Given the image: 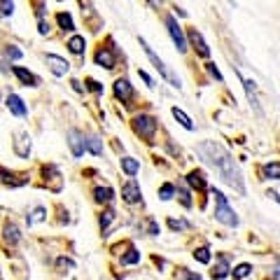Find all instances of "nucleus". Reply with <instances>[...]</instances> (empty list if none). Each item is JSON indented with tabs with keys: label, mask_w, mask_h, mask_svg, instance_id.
<instances>
[{
	"label": "nucleus",
	"mask_w": 280,
	"mask_h": 280,
	"mask_svg": "<svg viewBox=\"0 0 280 280\" xmlns=\"http://www.w3.org/2000/svg\"><path fill=\"white\" fill-rule=\"evenodd\" d=\"M196 152L201 154V159H205L210 166H215L220 171V175L224 178V182H227L229 187H234L241 196H245V185H243L241 171H238V166L234 164L231 154H229L222 145H217L215 140H208V143L198 145Z\"/></svg>",
	"instance_id": "obj_1"
},
{
	"label": "nucleus",
	"mask_w": 280,
	"mask_h": 280,
	"mask_svg": "<svg viewBox=\"0 0 280 280\" xmlns=\"http://www.w3.org/2000/svg\"><path fill=\"white\" fill-rule=\"evenodd\" d=\"M212 196H215V220L227 224V227H238V217L236 212L229 208L227 196L222 194L220 189H212Z\"/></svg>",
	"instance_id": "obj_2"
},
{
	"label": "nucleus",
	"mask_w": 280,
	"mask_h": 280,
	"mask_svg": "<svg viewBox=\"0 0 280 280\" xmlns=\"http://www.w3.org/2000/svg\"><path fill=\"white\" fill-rule=\"evenodd\" d=\"M140 47L145 49V54H147V59H150L152 63H154V68H157V70L161 73V77H166V80H168L171 84H173V87H180V82H178V77H175L173 73H171V70H168L166 66H164V61H161L159 56H157V54L152 52V47H147V42H145V40H140Z\"/></svg>",
	"instance_id": "obj_3"
},
{
	"label": "nucleus",
	"mask_w": 280,
	"mask_h": 280,
	"mask_svg": "<svg viewBox=\"0 0 280 280\" xmlns=\"http://www.w3.org/2000/svg\"><path fill=\"white\" fill-rule=\"evenodd\" d=\"M133 129H136L138 136L152 140L154 133H157V121L152 119V117H147V114H138L136 119H133Z\"/></svg>",
	"instance_id": "obj_4"
},
{
	"label": "nucleus",
	"mask_w": 280,
	"mask_h": 280,
	"mask_svg": "<svg viewBox=\"0 0 280 280\" xmlns=\"http://www.w3.org/2000/svg\"><path fill=\"white\" fill-rule=\"evenodd\" d=\"M166 26H168V33H171L175 47H178V52H187V40H185V35H182V28L178 26L175 16H166Z\"/></svg>",
	"instance_id": "obj_5"
},
{
	"label": "nucleus",
	"mask_w": 280,
	"mask_h": 280,
	"mask_svg": "<svg viewBox=\"0 0 280 280\" xmlns=\"http://www.w3.org/2000/svg\"><path fill=\"white\" fill-rule=\"evenodd\" d=\"M14 152L21 159H28L30 157V136L26 131H16L14 133Z\"/></svg>",
	"instance_id": "obj_6"
},
{
	"label": "nucleus",
	"mask_w": 280,
	"mask_h": 280,
	"mask_svg": "<svg viewBox=\"0 0 280 280\" xmlns=\"http://www.w3.org/2000/svg\"><path fill=\"white\" fill-rule=\"evenodd\" d=\"M121 198L126 203H138L140 201V185L136 180H129L124 187H121Z\"/></svg>",
	"instance_id": "obj_7"
},
{
	"label": "nucleus",
	"mask_w": 280,
	"mask_h": 280,
	"mask_svg": "<svg viewBox=\"0 0 280 280\" xmlns=\"http://www.w3.org/2000/svg\"><path fill=\"white\" fill-rule=\"evenodd\" d=\"M189 42H191V47L196 49L198 56H203V59H208V56H210V49H208V45H205L203 35H201V33H198L196 28H191V30H189Z\"/></svg>",
	"instance_id": "obj_8"
},
{
	"label": "nucleus",
	"mask_w": 280,
	"mask_h": 280,
	"mask_svg": "<svg viewBox=\"0 0 280 280\" xmlns=\"http://www.w3.org/2000/svg\"><path fill=\"white\" fill-rule=\"evenodd\" d=\"M47 63L52 66V73L54 75H66L70 70V63L66 59H61V56H56V54H47Z\"/></svg>",
	"instance_id": "obj_9"
},
{
	"label": "nucleus",
	"mask_w": 280,
	"mask_h": 280,
	"mask_svg": "<svg viewBox=\"0 0 280 280\" xmlns=\"http://www.w3.org/2000/svg\"><path fill=\"white\" fill-rule=\"evenodd\" d=\"M114 96L121 100V103H129L133 98V89H131L129 80H117L114 82Z\"/></svg>",
	"instance_id": "obj_10"
},
{
	"label": "nucleus",
	"mask_w": 280,
	"mask_h": 280,
	"mask_svg": "<svg viewBox=\"0 0 280 280\" xmlns=\"http://www.w3.org/2000/svg\"><path fill=\"white\" fill-rule=\"evenodd\" d=\"M241 82H243V89H245V93H248V100H250L252 110H255L257 114H262V105H259L257 91H255V82H252V80H243V77H241Z\"/></svg>",
	"instance_id": "obj_11"
},
{
	"label": "nucleus",
	"mask_w": 280,
	"mask_h": 280,
	"mask_svg": "<svg viewBox=\"0 0 280 280\" xmlns=\"http://www.w3.org/2000/svg\"><path fill=\"white\" fill-rule=\"evenodd\" d=\"M93 59H96V63H98V66H105L107 70H112L114 66H117V61H114V54H112V49H107V47H103V49H98Z\"/></svg>",
	"instance_id": "obj_12"
},
{
	"label": "nucleus",
	"mask_w": 280,
	"mask_h": 280,
	"mask_svg": "<svg viewBox=\"0 0 280 280\" xmlns=\"http://www.w3.org/2000/svg\"><path fill=\"white\" fill-rule=\"evenodd\" d=\"M7 107H9V112L16 114V117H26L28 114V107L23 105V100L16 93H9L7 96Z\"/></svg>",
	"instance_id": "obj_13"
},
{
	"label": "nucleus",
	"mask_w": 280,
	"mask_h": 280,
	"mask_svg": "<svg viewBox=\"0 0 280 280\" xmlns=\"http://www.w3.org/2000/svg\"><path fill=\"white\" fill-rule=\"evenodd\" d=\"M68 145H70V152H73V157H82V152H84V140H82V136H80L77 131H68Z\"/></svg>",
	"instance_id": "obj_14"
},
{
	"label": "nucleus",
	"mask_w": 280,
	"mask_h": 280,
	"mask_svg": "<svg viewBox=\"0 0 280 280\" xmlns=\"http://www.w3.org/2000/svg\"><path fill=\"white\" fill-rule=\"evenodd\" d=\"M14 75L19 77V80H21V84H26V87H38L40 84V80L35 75H33V73H30V70H26V68H21V66H14Z\"/></svg>",
	"instance_id": "obj_15"
},
{
	"label": "nucleus",
	"mask_w": 280,
	"mask_h": 280,
	"mask_svg": "<svg viewBox=\"0 0 280 280\" xmlns=\"http://www.w3.org/2000/svg\"><path fill=\"white\" fill-rule=\"evenodd\" d=\"M187 182H189L191 187H196L198 191H205V175H203V171H191L189 175H187Z\"/></svg>",
	"instance_id": "obj_16"
},
{
	"label": "nucleus",
	"mask_w": 280,
	"mask_h": 280,
	"mask_svg": "<svg viewBox=\"0 0 280 280\" xmlns=\"http://www.w3.org/2000/svg\"><path fill=\"white\" fill-rule=\"evenodd\" d=\"M84 150H89L91 154H96V157H100L103 154V140H100L98 136H91L84 140Z\"/></svg>",
	"instance_id": "obj_17"
},
{
	"label": "nucleus",
	"mask_w": 280,
	"mask_h": 280,
	"mask_svg": "<svg viewBox=\"0 0 280 280\" xmlns=\"http://www.w3.org/2000/svg\"><path fill=\"white\" fill-rule=\"evenodd\" d=\"M5 241H7L9 245H16V243L21 241V234H19V229H16L14 222H7V224H5Z\"/></svg>",
	"instance_id": "obj_18"
},
{
	"label": "nucleus",
	"mask_w": 280,
	"mask_h": 280,
	"mask_svg": "<svg viewBox=\"0 0 280 280\" xmlns=\"http://www.w3.org/2000/svg\"><path fill=\"white\" fill-rule=\"evenodd\" d=\"M121 171L129 175V178H133V175L140 171V164H138L136 159H131V157H124V159H121Z\"/></svg>",
	"instance_id": "obj_19"
},
{
	"label": "nucleus",
	"mask_w": 280,
	"mask_h": 280,
	"mask_svg": "<svg viewBox=\"0 0 280 280\" xmlns=\"http://www.w3.org/2000/svg\"><path fill=\"white\" fill-rule=\"evenodd\" d=\"M84 47H87V45H84L82 35H73V38L68 40V49L73 54H77V56H80V54H84Z\"/></svg>",
	"instance_id": "obj_20"
},
{
	"label": "nucleus",
	"mask_w": 280,
	"mask_h": 280,
	"mask_svg": "<svg viewBox=\"0 0 280 280\" xmlns=\"http://www.w3.org/2000/svg\"><path fill=\"white\" fill-rule=\"evenodd\" d=\"M56 21H59L61 30H75V23H73V16L68 12H59L56 14Z\"/></svg>",
	"instance_id": "obj_21"
},
{
	"label": "nucleus",
	"mask_w": 280,
	"mask_h": 280,
	"mask_svg": "<svg viewBox=\"0 0 280 280\" xmlns=\"http://www.w3.org/2000/svg\"><path fill=\"white\" fill-rule=\"evenodd\" d=\"M173 117L178 121H180V126L182 129H187V131H194V124H191V119L187 117V114L182 112V110H178V107H173Z\"/></svg>",
	"instance_id": "obj_22"
},
{
	"label": "nucleus",
	"mask_w": 280,
	"mask_h": 280,
	"mask_svg": "<svg viewBox=\"0 0 280 280\" xmlns=\"http://www.w3.org/2000/svg\"><path fill=\"white\" fill-rule=\"evenodd\" d=\"M262 173L269 178V180H280V164H266L262 168Z\"/></svg>",
	"instance_id": "obj_23"
},
{
	"label": "nucleus",
	"mask_w": 280,
	"mask_h": 280,
	"mask_svg": "<svg viewBox=\"0 0 280 280\" xmlns=\"http://www.w3.org/2000/svg\"><path fill=\"white\" fill-rule=\"evenodd\" d=\"M93 194H96V201H98V203H110V201H112V189H110V187H98Z\"/></svg>",
	"instance_id": "obj_24"
},
{
	"label": "nucleus",
	"mask_w": 280,
	"mask_h": 280,
	"mask_svg": "<svg viewBox=\"0 0 280 280\" xmlns=\"http://www.w3.org/2000/svg\"><path fill=\"white\" fill-rule=\"evenodd\" d=\"M229 276V264H227V259H222L220 264L215 266V271H212V278L215 280H224Z\"/></svg>",
	"instance_id": "obj_25"
},
{
	"label": "nucleus",
	"mask_w": 280,
	"mask_h": 280,
	"mask_svg": "<svg viewBox=\"0 0 280 280\" xmlns=\"http://www.w3.org/2000/svg\"><path fill=\"white\" fill-rule=\"evenodd\" d=\"M45 217H47V210H45V208H35V210L30 212V217H26V220H28V227H33L35 222H42Z\"/></svg>",
	"instance_id": "obj_26"
},
{
	"label": "nucleus",
	"mask_w": 280,
	"mask_h": 280,
	"mask_svg": "<svg viewBox=\"0 0 280 280\" xmlns=\"http://www.w3.org/2000/svg\"><path fill=\"white\" fill-rule=\"evenodd\" d=\"M250 273H252V266L250 264H238L234 269V278L241 280V278H245V276H250Z\"/></svg>",
	"instance_id": "obj_27"
},
{
	"label": "nucleus",
	"mask_w": 280,
	"mask_h": 280,
	"mask_svg": "<svg viewBox=\"0 0 280 280\" xmlns=\"http://www.w3.org/2000/svg\"><path fill=\"white\" fill-rule=\"evenodd\" d=\"M12 12H14V2L12 0H0V14L12 16Z\"/></svg>",
	"instance_id": "obj_28"
},
{
	"label": "nucleus",
	"mask_w": 280,
	"mask_h": 280,
	"mask_svg": "<svg viewBox=\"0 0 280 280\" xmlns=\"http://www.w3.org/2000/svg\"><path fill=\"white\" fill-rule=\"evenodd\" d=\"M136 262H140V252L138 250H129L121 257V264H136Z\"/></svg>",
	"instance_id": "obj_29"
},
{
	"label": "nucleus",
	"mask_w": 280,
	"mask_h": 280,
	"mask_svg": "<svg viewBox=\"0 0 280 280\" xmlns=\"http://www.w3.org/2000/svg\"><path fill=\"white\" fill-rule=\"evenodd\" d=\"M5 56H7V59H12V61H19L23 56V52H21V49H16L14 45H7V49H5Z\"/></svg>",
	"instance_id": "obj_30"
},
{
	"label": "nucleus",
	"mask_w": 280,
	"mask_h": 280,
	"mask_svg": "<svg viewBox=\"0 0 280 280\" xmlns=\"http://www.w3.org/2000/svg\"><path fill=\"white\" fill-rule=\"evenodd\" d=\"M194 257H196L198 262H203V264H208V262H210V250H208V248H198V250L194 252Z\"/></svg>",
	"instance_id": "obj_31"
},
{
	"label": "nucleus",
	"mask_w": 280,
	"mask_h": 280,
	"mask_svg": "<svg viewBox=\"0 0 280 280\" xmlns=\"http://www.w3.org/2000/svg\"><path fill=\"white\" fill-rule=\"evenodd\" d=\"M173 191H175V187H173V185H168V182H166V185H164V187H161V191H159V196H161V198H164V201H168V198L173 196Z\"/></svg>",
	"instance_id": "obj_32"
},
{
	"label": "nucleus",
	"mask_w": 280,
	"mask_h": 280,
	"mask_svg": "<svg viewBox=\"0 0 280 280\" xmlns=\"http://www.w3.org/2000/svg\"><path fill=\"white\" fill-rule=\"evenodd\" d=\"M114 220V210H105L103 212V217H100V227H103V231L107 229V224Z\"/></svg>",
	"instance_id": "obj_33"
},
{
	"label": "nucleus",
	"mask_w": 280,
	"mask_h": 280,
	"mask_svg": "<svg viewBox=\"0 0 280 280\" xmlns=\"http://www.w3.org/2000/svg\"><path fill=\"white\" fill-rule=\"evenodd\" d=\"M178 196H180L182 205H187V208L191 205V198H189V191H187V189H178Z\"/></svg>",
	"instance_id": "obj_34"
},
{
	"label": "nucleus",
	"mask_w": 280,
	"mask_h": 280,
	"mask_svg": "<svg viewBox=\"0 0 280 280\" xmlns=\"http://www.w3.org/2000/svg\"><path fill=\"white\" fill-rule=\"evenodd\" d=\"M205 68H208V73H210V75L215 77L217 82H222V73H220V70H217V66H215V63H208Z\"/></svg>",
	"instance_id": "obj_35"
},
{
	"label": "nucleus",
	"mask_w": 280,
	"mask_h": 280,
	"mask_svg": "<svg viewBox=\"0 0 280 280\" xmlns=\"http://www.w3.org/2000/svg\"><path fill=\"white\" fill-rule=\"evenodd\" d=\"M168 227L173 229V231H180V229H185L187 224H185V222H180V220H168Z\"/></svg>",
	"instance_id": "obj_36"
},
{
	"label": "nucleus",
	"mask_w": 280,
	"mask_h": 280,
	"mask_svg": "<svg viewBox=\"0 0 280 280\" xmlns=\"http://www.w3.org/2000/svg\"><path fill=\"white\" fill-rule=\"evenodd\" d=\"M56 264H59L61 269H73V266H75V262H73V259H66V257H61L59 262H56Z\"/></svg>",
	"instance_id": "obj_37"
},
{
	"label": "nucleus",
	"mask_w": 280,
	"mask_h": 280,
	"mask_svg": "<svg viewBox=\"0 0 280 280\" xmlns=\"http://www.w3.org/2000/svg\"><path fill=\"white\" fill-rule=\"evenodd\" d=\"M38 30H40V35H49V23L45 21V19H40V26H38Z\"/></svg>",
	"instance_id": "obj_38"
},
{
	"label": "nucleus",
	"mask_w": 280,
	"mask_h": 280,
	"mask_svg": "<svg viewBox=\"0 0 280 280\" xmlns=\"http://www.w3.org/2000/svg\"><path fill=\"white\" fill-rule=\"evenodd\" d=\"M87 84H89V89H91V91H96V93H100V91H103L100 82H96V80H87Z\"/></svg>",
	"instance_id": "obj_39"
},
{
	"label": "nucleus",
	"mask_w": 280,
	"mask_h": 280,
	"mask_svg": "<svg viewBox=\"0 0 280 280\" xmlns=\"http://www.w3.org/2000/svg\"><path fill=\"white\" fill-rule=\"evenodd\" d=\"M140 77H143L145 82H147V84H150V87H152V77L147 75V73H145V70H140Z\"/></svg>",
	"instance_id": "obj_40"
},
{
	"label": "nucleus",
	"mask_w": 280,
	"mask_h": 280,
	"mask_svg": "<svg viewBox=\"0 0 280 280\" xmlns=\"http://www.w3.org/2000/svg\"><path fill=\"white\" fill-rule=\"evenodd\" d=\"M150 234H159V227L154 222H150Z\"/></svg>",
	"instance_id": "obj_41"
},
{
	"label": "nucleus",
	"mask_w": 280,
	"mask_h": 280,
	"mask_svg": "<svg viewBox=\"0 0 280 280\" xmlns=\"http://www.w3.org/2000/svg\"><path fill=\"white\" fill-rule=\"evenodd\" d=\"M187 280H201V276H198V273L196 276H194V273H187Z\"/></svg>",
	"instance_id": "obj_42"
},
{
	"label": "nucleus",
	"mask_w": 280,
	"mask_h": 280,
	"mask_svg": "<svg viewBox=\"0 0 280 280\" xmlns=\"http://www.w3.org/2000/svg\"><path fill=\"white\" fill-rule=\"evenodd\" d=\"M269 196H273V201H278V203H280V196L276 194V191H269Z\"/></svg>",
	"instance_id": "obj_43"
},
{
	"label": "nucleus",
	"mask_w": 280,
	"mask_h": 280,
	"mask_svg": "<svg viewBox=\"0 0 280 280\" xmlns=\"http://www.w3.org/2000/svg\"><path fill=\"white\" fill-rule=\"evenodd\" d=\"M150 5H152V7H159V5H161V0H150Z\"/></svg>",
	"instance_id": "obj_44"
},
{
	"label": "nucleus",
	"mask_w": 280,
	"mask_h": 280,
	"mask_svg": "<svg viewBox=\"0 0 280 280\" xmlns=\"http://www.w3.org/2000/svg\"><path fill=\"white\" fill-rule=\"evenodd\" d=\"M273 278L280 280V269H276V271H273Z\"/></svg>",
	"instance_id": "obj_45"
}]
</instances>
